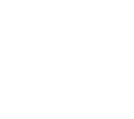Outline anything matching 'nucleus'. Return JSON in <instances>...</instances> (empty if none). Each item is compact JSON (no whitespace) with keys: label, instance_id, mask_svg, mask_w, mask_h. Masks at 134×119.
<instances>
[]
</instances>
